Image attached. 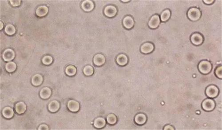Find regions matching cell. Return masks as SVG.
<instances>
[{
    "mask_svg": "<svg viewBox=\"0 0 222 130\" xmlns=\"http://www.w3.org/2000/svg\"><path fill=\"white\" fill-rule=\"evenodd\" d=\"M117 10L116 7L112 5H109L105 8L104 14L107 17H112L117 15Z\"/></svg>",
    "mask_w": 222,
    "mask_h": 130,
    "instance_id": "8992f818",
    "label": "cell"
},
{
    "mask_svg": "<svg viewBox=\"0 0 222 130\" xmlns=\"http://www.w3.org/2000/svg\"><path fill=\"white\" fill-rule=\"evenodd\" d=\"M107 123L110 125H114L117 123V118L116 115L113 114H110L107 115L106 118Z\"/></svg>",
    "mask_w": 222,
    "mask_h": 130,
    "instance_id": "d4e9b609",
    "label": "cell"
},
{
    "mask_svg": "<svg viewBox=\"0 0 222 130\" xmlns=\"http://www.w3.org/2000/svg\"><path fill=\"white\" fill-rule=\"evenodd\" d=\"M5 31L6 33L8 35H13L15 33V27L12 25H8L6 26Z\"/></svg>",
    "mask_w": 222,
    "mask_h": 130,
    "instance_id": "4316f807",
    "label": "cell"
},
{
    "mask_svg": "<svg viewBox=\"0 0 222 130\" xmlns=\"http://www.w3.org/2000/svg\"><path fill=\"white\" fill-rule=\"evenodd\" d=\"M191 42L195 46L201 45L203 41V38L202 35L198 33H193L191 36Z\"/></svg>",
    "mask_w": 222,
    "mask_h": 130,
    "instance_id": "5b68a950",
    "label": "cell"
},
{
    "mask_svg": "<svg viewBox=\"0 0 222 130\" xmlns=\"http://www.w3.org/2000/svg\"><path fill=\"white\" fill-rule=\"evenodd\" d=\"M43 82V77L41 75L37 74L32 77V83L35 86H38L41 84Z\"/></svg>",
    "mask_w": 222,
    "mask_h": 130,
    "instance_id": "44dd1931",
    "label": "cell"
},
{
    "mask_svg": "<svg viewBox=\"0 0 222 130\" xmlns=\"http://www.w3.org/2000/svg\"><path fill=\"white\" fill-rule=\"evenodd\" d=\"M3 59L6 62H9L13 60L15 57V53L13 49H8L3 52L2 55Z\"/></svg>",
    "mask_w": 222,
    "mask_h": 130,
    "instance_id": "9c48e42d",
    "label": "cell"
},
{
    "mask_svg": "<svg viewBox=\"0 0 222 130\" xmlns=\"http://www.w3.org/2000/svg\"><path fill=\"white\" fill-rule=\"evenodd\" d=\"M147 116L143 113H139L136 115L135 122L137 124L142 125L144 124L147 121Z\"/></svg>",
    "mask_w": 222,
    "mask_h": 130,
    "instance_id": "4fadbf2b",
    "label": "cell"
},
{
    "mask_svg": "<svg viewBox=\"0 0 222 130\" xmlns=\"http://www.w3.org/2000/svg\"><path fill=\"white\" fill-rule=\"evenodd\" d=\"M160 23V19L158 15H154L151 17L148 22V26L152 29H156L158 27Z\"/></svg>",
    "mask_w": 222,
    "mask_h": 130,
    "instance_id": "52a82bcc",
    "label": "cell"
},
{
    "mask_svg": "<svg viewBox=\"0 0 222 130\" xmlns=\"http://www.w3.org/2000/svg\"><path fill=\"white\" fill-rule=\"evenodd\" d=\"M222 66H218L215 70V74L217 77L220 79H222Z\"/></svg>",
    "mask_w": 222,
    "mask_h": 130,
    "instance_id": "f546056e",
    "label": "cell"
},
{
    "mask_svg": "<svg viewBox=\"0 0 222 130\" xmlns=\"http://www.w3.org/2000/svg\"><path fill=\"white\" fill-rule=\"evenodd\" d=\"M154 49V45L150 42L144 43L141 47V52L144 54H149L152 52Z\"/></svg>",
    "mask_w": 222,
    "mask_h": 130,
    "instance_id": "ba28073f",
    "label": "cell"
},
{
    "mask_svg": "<svg viewBox=\"0 0 222 130\" xmlns=\"http://www.w3.org/2000/svg\"><path fill=\"white\" fill-rule=\"evenodd\" d=\"M38 130H49V128H48V126L45 124H42L39 127Z\"/></svg>",
    "mask_w": 222,
    "mask_h": 130,
    "instance_id": "1f68e13d",
    "label": "cell"
},
{
    "mask_svg": "<svg viewBox=\"0 0 222 130\" xmlns=\"http://www.w3.org/2000/svg\"><path fill=\"white\" fill-rule=\"evenodd\" d=\"M212 66L211 63L208 61L203 60L199 63L198 69L199 71L203 75H207L211 72Z\"/></svg>",
    "mask_w": 222,
    "mask_h": 130,
    "instance_id": "6da1fadb",
    "label": "cell"
},
{
    "mask_svg": "<svg viewBox=\"0 0 222 130\" xmlns=\"http://www.w3.org/2000/svg\"><path fill=\"white\" fill-rule=\"evenodd\" d=\"M93 62L96 66H102L105 62V57L102 54H97L93 58Z\"/></svg>",
    "mask_w": 222,
    "mask_h": 130,
    "instance_id": "30bf717a",
    "label": "cell"
},
{
    "mask_svg": "<svg viewBox=\"0 0 222 130\" xmlns=\"http://www.w3.org/2000/svg\"><path fill=\"white\" fill-rule=\"evenodd\" d=\"M214 2V1H213V0H208V1H205V0H204V1H203V2L206 4H208V5L212 4Z\"/></svg>",
    "mask_w": 222,
    "mask_h": 130,
    "instance_id": "836d02e7",
    "label": "cell"
},
{
    "mask_svg": "<svg viewBox=\"0 0 222 130\" xmlns=\"http://www.w3.org/2000/svg\"><path fill=\"white\" fill-rule=\"evenodd\" d=\"M171 17V11L169 9H165L161 13L160 19L162 22H166Z\"/></svg>",
    "mask_w": 222,
    "mask_h": 130,
    "instance_id": "603a6c76",
    "label": "cell"
},
{
    "mask_svg": "<svg viewBox=\"0 0 222 130\" xmlns=\"http://www.w3.org/2000/svg\"><path fill=\"white\" fill-rule=\"evenodd\" d=\"M81 7L82 8L84 11L86 12H90L94 8V3L91 1L86 0L82 2Z\"/></svg>",
    "mask_w": 222,
    "mask_h": 130,
    "instance_id": "5bb4252c",
    "label": "cell"
},
{
    "mask_svg": "<svg viewBox=\"0 0 222 130\" xmlns=\"http://www.w3.org/2000/svg\"><path fill=\"white\" fill-rule=\"evenodd\" d=\"M216 103L215 101L211 99H207L204 100L202 103V107L203 110L206 111H210L215 108Z\"/></svg>",
    "mask_w": 222,
    "mask_h": 130,
    "instance_id": "3957f363",
    "label": "cell"
},
{
    "mask_svg": "<svg viewBox=\"0 0 222 130\" xmlns=\"http://www.w3.org/2000/svg\"><path fill=\"white\" fill-rule=\"evenodd\" d=\"M51 90L48 87H45L41 89L40 93V97L43 99H47L50 97L51 95Z\"/></svg>",
    "mask_w": 222,
    "mask_h": 130,
    "instance_id": "ffe728a7",
    "label": "cell"
},
{
    "mask_svg": "<svg viewBox=\"0 0 222 130\" xmlns=\"http://www.w3.org/2000/svg\"><path fill=\"white\" fill-rule=\"evenodd\" d=\"M2 114L4 117L6 118H10L14 116V110L10 107H6L3 109Z\"/></svg>",
    "mask_w": 222,
    "mask_h": 130,
    "instance_id": "7402d4cb",
    "label": "cell"
},
{
    "mask_svg": "<svg viewBox=\"0 0 222 130\" xmlns=\"http://www.w3.org/2000/svg\"><path fill=\"white\" fill-rule=\"evenodd\" d=\"M123 2H128L129 1H122Z\"/></svg>",
    "mask_w": 222,
    "mask_h": 130,
    "instance_id": "d590c367",
    "label": "cell"
},
{
    "mask_svg": "<svg viewBox=\"0 0 222 130\" xmlns=\"http://www.w3.org/2000/svg\"><path fill=\"white\" fill-rule=\"evenodd\" d=\"M164 130H175V128L170 125H167L164 127Z\"/></svg>",
    "mask_w": 222,
    "mask_h": 130,
    "instance_id": "d6a6232c",
    "label": "cell"
},
{
    "mask_svg": "<svg viewBox=\"0 0 222 130\" xmlns=\"http://www.w3.org/2000/svg\"><path fill=\"white\" fill-rule=\"evenodd\" d=\"M60 108V103L56 100L52 101L48 105V110L51 112H56Z\"/></svg>",
    "mask_w": 222,
    "mask_h": 130,
    "instance_id": "ac0fdd59",
    "label": "cell"
},
{
    "mask_svg": "<svg viewBox=\"0 0 222 130\" xmlns=\"http://www.w3.org/2000/svg\"><path fill=\"white\" fill-rule=\"evenodd\" d=\"M116 61L120 66H124L128 62V58L125 54H120L117 57Z\"/></svg>",
    "mask_w": 222,
    "mask_h": 130,
    "instance_id": "9a60e30c",
    "label": "cell"
},
{
    "mask_svg": "<svg viewBox=\"0 0 222 130\" xmlns=\"http://www.w3.org/2000/svg\"><path fill=\"white\" fill-rule=\"evenodd\" d=\"M187 17L192 21H197L200 18L201 12L197 8H192L188 10L187 13Z\"/></svg>",
    "mask_w": 222,
    "mask_h": 130,
    "instance_id": "7a4b0ae2",
    "label": "cell"
},
{
    "mask_svg": "<svg viewBox=\"0 0 222 130\" xmlns=\"http://www.w3.org/2000/svg\"><path fill=\"white\" fill-rule=\"evenodd\" d=\"M205 92L206 95L209 98H214L216 97L218 95L219 90L216 86L211 85L207 87Z\"/></svg>",
    "mask_w": 222,
    "mask_h": 130,
    "instance_id": "277c9868",
    "label": "cell"
},
{
    "mask_svg": "<svg viewBox=\"0 0 222 130\" xmlns=\"http://www.w3.org/2000/svg\"><path fill=\"white\" fill-rule=\"evenodd\" d=\"M105 125V120L102 117H99L96 118L94 122V126L98 129L103 128Z\"/></svg>",
    "mask_w": 222,
    "mask_h": 130,
    "instance_id": "d6986e66",
    "label": "cell"
},
{
    "mask_svg": "<svg viewBox=\"0 0 222 130\" xmlns=\"http://www.w3.org/2000/svg\"><path fill=\"white\" fill-rule=\"evenodd\" d=\"M10 2L12 6H13V7H17L20 6L21 3V1H20V0H17V1L10 0Z\"/></svg>",
    "mask_w": 222,
    "mask_h": 130,
    "instance_id": "4dcf8cb0",
    "label": "cell"
},
{
    "mask_svg": "<svg viewBox=\"0 0 222 130\" xmlns=\"http://www.w3.org/2000/svg\"><path fill=\"white\" fill-rule=\"evenodd\" d=\"M15 110L18 114H23L26 110V105L22 102H17L16 104Z\"/></svg>",
    "mask_w": 222,
    "mask_h": 130,
    "instance_id": "2e32d148",
    "label": "cell"
},
{
    "mask_svg": "<svg viewBox=\"0 0 222 130\" xmlns=\"http://www.w3.org/2000/svg\"><path fill=\"white\" fill-rule=\"evenodd\" d=\"M53 59L50 56H45L42 59V62L45 65L51 64L53 62Z\"/></svg>",
    "mask_w": 222,
    "mask_h": 130,
    "instance_id": "f1b7e54d",
    "label": "cell"
},
{
    "mask_svg": "<svg viewBox=\"0 0 222 130\" xmlns=\"http://www.w3.org/2000/svg\"><path fill=\"white\" fill-rule=\"evenodd\" d=\"M66 73L68 76H73L76 74V68L73 65H69L66 68Z\"/></svg>",
    "mask_w": 222,
    "mask_h": 130,
    "instance_id": "cb8c5ba5",
    "label": "cell"
},
{
    "mask_svg": "<svg viewBox=\"0 0 222 130\" xmlns=\"http://www.w3.org/2000/svg\"><path fill=\"white\" fill-rule=\"evenodd\" d=\"M0 24H1V28H0V30H1L3 29V27H4V25H3V23H2V22H1V21L0 22Z\"/></svg>",
    "mask_w": 222,
    "mask_h": 130,
    "instance_id": "e575fe53",
    "label": "cell"
},
{
    "mask_svg": "<svg viewBox=\"0 0 222 130\" xmlns=\"http://www.w3.org/2000/svg\"><path fill=\"white\" fill-rule=\"evenodd\" d=\"M83 72L85 76H92L94 73V69L92 66L87 65L84 68Z\"/></svg>",
    "mask_w": 222,
    "mask_h": 130,
    "instance_id": "83f0119b",
    "label": "cell"
},
{
    "mask_svg": "<svg viewBox=\"0 0 222 130\" xmlns=\"http://www.w3.org/2000/svg\"><path fill=\"white\" fill-rule=\"evenodd\" d=\"M68 107L69 110L72 112H77L80 109V104L78 102L71 100L68 102Z\"/></svg>",
    "mask_w": 222,
    "mask_h": 130,
    "instance_id": "7c38bea8",
    "label": "cell"
},
{
    "mask_svg": "<svg viewBox=\"0 0 222 130\" xmlns=\"http://www.w3.org/2000/svg\"><path fill=\"white\" fill-rule=\"evenodd\" d=\"M48 9L46 6H40L36 10V15L40 17L45 16L48 13Z\"/></svg>",
    "mask_w": 222,
    "mask_h": 130,
    "instance_id": "e0dca14e",
    "label": "cell"
},
{
    "mask_svg": "<svg viewBox=\"0 0 222 130\" xmlns=\"http://www.w3.org/2000/svg\"><path fill=\"white\" fill-rule=\"evenodd\" d=\"M17 65L14 62H9L6 64V69L7 71L9 73L13 72L16 69Z\"/></svg>",
    "mask_w": 222,
    "mask_h": 130,
    "instance_id": "484cf974",
    "label": "cell"
},
{
    "mask_svg": "<svg viewBox=\"0 0 222 130\" xmlns=\"http://www.w3.org/2000/svg\"><path fill=\"white\" fill-rule=\"evenodd\" d=\"M123 23L124 27L126 29L129 30L133 27L134 25V21L133 17L130 16H127L123 19Z\"/></svg>",
    "mask_w": 222,
    "mask_h": 130,
    "instance_id": "8fae6325",
    "label": "cell"
}]
</instances>
